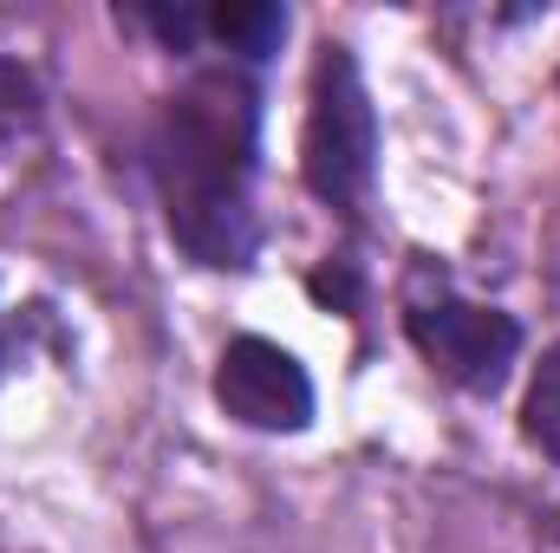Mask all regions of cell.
Listing matches in <instances>:
<instances>
[{"mask_svg":"<svg viewBox=\"0 0 560 553\" xmlns=\"http://www.w3.org/2000/svg\"><path fill=\"white\" fill-rule=\"evenodd\" d=\"M39 125V79L20 59H0V143Z\"/></svg>","mask_w":560,"mask_h":553,"instance_id":"cell-7","label":"cell"},{"mask_svg":"<svg viewBox=\"0 0 560 553\" xmlns=\"http://www.w3.org/2000/svg\"><path fill=\"white\" fill-rule=\"evenodd\" d=\"M255 150H261V98L248 72L209 66L183 79L156 111V189L170 235L202 268H248L255 261Z\"/></svg>","mask_w":560,"mask_h":553,"instance_id":"cell-1","label":"cell"},{"mask_svg":"<svg viewBox=\"0 0 560 553\" xmlns=\"http://www.w3.org/2000/svg\"><path fill=\"white\" fill-rule=\"evenodd\" d=\"M372 163H378V118H372L365 79L346 46H326L313 66V105H306V138H300L306 189L332 209H352L372 189Z\"/></svg>","mask_w":560,"mask_h":553,"instance_id":"cell-2","label":"cell"},{"mask_svg":"<svg viewBox=\"0 0 560 553\" xmlns=\"http://www.w3.org/2000/svg\"><path fill=\"white\" fill-rule=\"evenodd\" d=\"M411 339L418 352L463 391H495L522 352V326L495 306H469V299H436L411 313Z\"/></svg>","mask_w":560,"mask_h":553,"instance_id":"cell-3","label":"cell"},{"mask_svg":"<svg viewBox=\"0 0 560 553\" xmlns=\"http://www.w3.org/2000/svg\"><path fill=\"white\" fill-rule=\"evenodd\" d=\"M522 430L541 456L560 462V345L535 365V385H528V404H522Z\"/></svg>","mask_w":560,"mask_h":553,"instance_id":"cell-6","label":"cell"},{"mask_svg":"<svg viewBox=\"0 0 560 553\" xmlns=\"http://www.w3.org/2000/svg\"><path fill=\"white\" fill-rule=\"evenodd\" d=\"M222 411L248 430H306L313 423V378L275 339H229L215 365Z\"/></svg>","mask_w":560,"mask_h":553,"instance_id":"cell-4","label":"cell"},{"mask_svg":"<svg viewBox=\"0 0 560 553\" xmlns=\"http://www.w3.org/2000/svg\"><path fill=\"white\" fill-rule=\"evenodd\" d=\"M202 26H209L222 46H235L242 59H268L280 46V33H287V13H280V7H215Z\"/></svg>","mask_w":560,"mask_h":553,"instance_id":"cell-5","label":"cell"}]
</instances>
